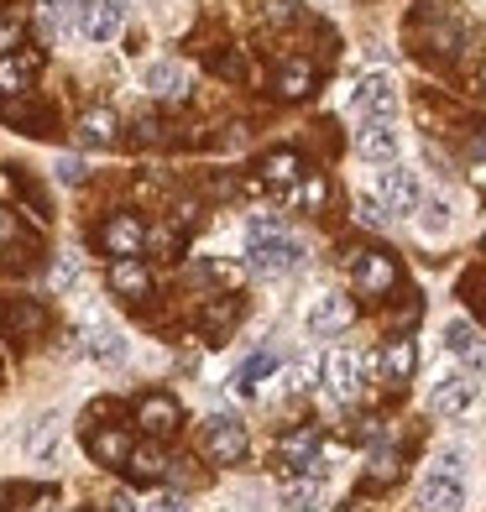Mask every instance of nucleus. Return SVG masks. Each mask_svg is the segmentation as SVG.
Instances as JSON below:
<instances>
[{
	"instance_id": "25",
	"label": "nucleus",
	"mask_w": 486,
	"mask_h": 512,
	"mask_svg": "<svg viewBox=\"0 0 486 512\" xmlns=\"http://www.w3.org/2000/svg\"><path fill=\"white\" fill-rule=\"evenodd\" d=\"M89 455L100 465H121V460H131V439L121 429H89Z\"/></svg>"
},
{
	"instance_id": "10",
	"label": "nucleus",
	"mask_w": 486,
	"mask_h": 512,
	"mask_svg": "<svg viewBox=\"0 0 486 512\" xmlns=\"http://www.w3.org/2000/svg\"><path fill=\"white\" fill-rule=\"evenodd\" d=\"M147 89L162 100V105H178V100H189V68H183L178 58H162L147 68Z\"/></svg>"
},
{
	"instance_id": "24",
	"label": "nucleus",
	"mask_w": 486,
	"mask_h": 512,
	"mask_svg": "<svg viewBox=\"0 0 486 512\" xmlns=\"http://www.w3.org/2000/svg\"><path fill=\"white\" fill-rule=\"evenodd\" d=\"M314 63H304V58H293V63H283L277 68V95H288V100H304V95H314Z\"/></svg>"
},
{
	"instance_id": "20",
	"label": "nucleus",
	"mask_w": 486,
	"mask_h": 512,
	"mask_svg": "<svg viewBox=\"0 0 486 512\" xmlns=\"http://www.w3.org/2000/svg\"><path fill=\"white\" fill-rule=\"evenodd\" d=\"M84 356H95L100 366H121L126 361V335L110 330V324H95V330L84 335Z\"/></svg>"
},
{
	"instance_id": "18",
	"label": "nucleus",
	"mask_w": 486,
	"mask_h": 512,
	"mask_svg": "<svg viewBox=\"0 0 486 512\" xmlns=\"http://www.w3.org/2000/svg\"><path fill=\"white\" fill-rule=\"evenodd\" d=\"M37 53H6V58H0V95H6V100H21V95H27V84L37 79Z\"/></svg>"
},
{
	"instance_id": "3",
	"label": "nucleus",
	"mask_w": 486,
	"mask_h": 512,
	"mask_svg": "<svg viewBox=\"0 0 486 512\" xmlns=\"http://www.w3.org/2000/svg\"><path fill=\"white\" fill-rule=\"evenodd\" d=\"M351 277L361 298H387L398 288V262L392 251H351Z\"/></svg>"
},
{
	"instance_id": "29",
	"label": "nucleus",
	"mask_w": 486,
	"mask_h": 512,
	"mask_svg": "<svg viewBox=\"0 0 486 512\" xmlns=\"http://www.w3.org/2000/svg\"><path fill=\"white\" fill-rule=\"evenodd\" d=\"M6 330H11L16 340H27V335H37V330H42V309L32 304V298H16V304L6 309Z\"/></svg>"
},
{
	"instance_id": "30",
	"label": "nucleus",
	"mask_w": 486,
	"mask_h": 512,
	"mask_svg": "<svg viewBox=\"0 0 486 512\" xmlns=\"http://www.w3.org/2000/svg\"><path fill=\"white\" fill-rule=\"evenodd\" d=\"M403 476V455L398 450H372V460H366V481L372 486H392Z\"/></svg>"
},
{
	"instance_id": "6",
	"label": "nucleus",
	"mask_w": 486,
	"mask_h": 512,
	"mask_svg": "<svg viewBox=\"0 0 486 512\" xmlns=\"http://www.w3.org/2000/svg\"><path fill=\"white\" fill-rule=\"evenodd\" d=\"M121 16H126L121 0H84L79 16H74V27H79L89 42H110L115 32H121Z\"/></svg>"
},
{
	"instance_id": "40",
	"label": "nucleus",
	"mask_w": 486,
	"mask_h": 512,
	"mask_svg": "<svg viewBox=\"0 0 486 512\" xmlns=\"http://www.w3.org/2000/svg\"><path fill=\"white\" fill-rule=\"evenodd\" d=\"M157 251H178L183 246V236H178V230H152V236H147Z\"/></svg>"
},
{
	"instance_id": "16",
	"label": "nucleus",
	"mask_w": 486,
	"mask_h": 512,
	"mask_svg": "<svg viewBox=\"0 0 486 512\" xmlns=\"http://www.w3.org/2000/svg\"><path fill=\"white\" fill-rule=\"evenodd\" d=\"M445 351H450L460 366H466V371H486V340L471 330L466 319H455L450 330H445Z\"/></svg>"
},
{
	"instance_id": "34",
	"label": "nucleus",
	"mask_w": 486,
	"mask_h": 512,
	"mask_svg": "<svg viewBox=\"0 0 486 512\" xmlns=\"http://www.w3.org/2000/svg\"><path fill=\"white\" fill-rule=\"evenodd\" d=\"M262 16L272 21V27H283V21L298 16V0H262Z\"/></svg>"
},
{
	"instance_id": "13",
	"label": "nucleus",
	"mask_w": 486,
	"mask_h": 512,
	"mask_svg": "<svg viewBox=\"0 0 486 512\" xmlns=\"http://www.w3.org/2000/svg\"><path fill=\"white\" fill-rule=\"evenodd\" d=\"M476 403V382L471 377H445V382H434V392H429V408L439 413V418H455V413H466Z\"/></svg>"
},
{
	"instance_id": "48",
	"label": "nucleus",
	"mask_w": 486,
	"mask_h": 512,
	"mask_svg": "<svg viewBox=\"0 0 486 512\" xmlns=\"http://www.w3.org/2000/svg\"><path fill=\"white\" fill-rule=\"evenodd\" d=\"M0 507H6V486H0Z\"/></svg>"
},
{
	"instance_id": "31",
	"label": "nucleus",
	"mask_w": 486,
	"mask_h": 512,
	"mask_svg": "<svg viewBox=\"0 0 486 512\" xmlns=\"http://www.w3.org/2000/svg\"><path fill=\"white\" fill-rule=\"evenodd\" d=\"M419 230H424V236H445V230H450V204L445 199H429L424 215H419Z\"/></svg>"
},
{
	"instance_id": "4",
	"label": "nucleus",
	"mask_w": 486,
	"mask_h": 512,
	"mask_svg": "<svg viewBox=\"0 0 486 512\" xmlns=\"http://www.w3.org/2000/svg\"><path fill=\"white\" fill-rule=\"evenodd\" d=\"M246 429L236 424V418H210L204 424V455H210L215 465H241L246 460Z\"/></svg>"
},
{
	"instance_id": "35",
	"label": "nucleus",
	"mask_w": 486,
	"mask_h": 512,
	"mask_svg": "<svg viewBox=\"0 0 486 512\" xmlns=\"http://www.w3.org/2000/svg\"><path fill=\"white\" fill-rule=\"evenodd\" d=\"M283 230V220L277 215H251V225H246V241H262V236H277Z\"/></svg>"
},
{
	"instance_id": "33",
	"label": "nucleus",
	"mask_w": 486,
	"mask_h": 512,
	"mask_svg": "<svg viewBox=\"0 0 486 512\" xmlns=\"http://www.w3.org/2000/svg\"><path fill=\"white\" fill-rule=\"evenodd\" d=\"M356 215H361V225H372V230H382V225L392 220L382 199H356Z\"/></svg>"
},
{
	"instance_id": "5",
	"label": "nucleus",
	"mask_w": 486,
	"mask_h": 512,
	"mask_svg": "<svg viewBox=\"0 0 486 512\" xmlns=\"http://www.w3.org/2000/svg\"><path fill=\"white\" fill-rule=\"evenodd\" d=\"M377 199L387 204V215H408V209H419V178L398 162H387L377 173Z\"/></svg>"
},
{
	"instance_id": "42",
	"label": "nucleus",
	"mask_w": 486,
	"mask_h": 512,
	"mask_svg": "<svg viewBox=\"0 0 486 512\" xmlns=\"http://www.w3.org/2000/svg\"><path fill=\"white\" fill-rule=\"evenodd\" d=\"M147 512H189V507H183V497H157Z\"/></svg>"
},
{
	"instance_id": "27",
	"label": "nucleus",
	"mask_w": 486,
	"mask_h": 512,
	"mask_svg": "<svg viewBox=\"0 0 486 512\" xmlns=\"http://www.w3.org/2000/svg\"><path fill=\"white\" fill-rule=\"evenodd\" d=\"M236 319H241V298H204V330H210L215 340H220Z\"/></svg>"
},
{
	"instance_id": "19",
	"label": "nucleus",
	"mask_w": 486,
	"mask_h": 512,
	"mask_svg": "<svg viewBox=\"0 0 486 512\" xmlns=\"http://www.w3.org/2000/svg\"><path fill=\"white\" fill-rule=\"evenodd\" d=\"M419 507L424 512H460L466 507V492H460V481H450V476H429L419 486Z\"/></svg>"
},
{
	"instance_id": "43",
	"label": "nucleus",
	"mask_w": 486,
	"mask_h": 512,
	"mask_svg": "<svg viewBox=\"0 0 486 512\" xmlns=\"http://www.w3.org/2000/svg\"><path fill=\"white\" fill-rule=\"evenodd\" d=\"M16 241V220L6 215V209H0V246H11Z\"/></svg>"
},
{
	"instance_id": "17",
	"label": "nucleus",
	"mask_w": 486,
	"mask_h": 512,
	"mask_svg": "<svg viewBox=\"0 0 486 512\" xmlns=\"http://www.w3.org/2000/svg\"><path fill=\"white\" fill-rule=\"evenodd\" d=\"M136 424H142L147 434H173L183 424V413L173 398H162V392H147L142 403H136Z\"/></svg>"
},
{
	"instance_id": "36",
	"label": "nucleus",
	"mask_w": 486,
	"mask_h": 512,
	"mask_svg": "<svg viewBox=\"0 0 486 512\" xmlns=\"http://www.w3.org/2000/svg\"><path fill=\"white\" fill-rule=\"evenodd\" d=\"M53 173H58V183H84L89 168H84L79 157H58V162H53Z\"/></svg>"
},
{
	"instance_id": "11",
	"label": "nucleus",
	"mask_w": 486,
	"mask_h": 512,
	"mask_svg": "<svg viewBox=\"0 0 486 512\" xmlns=\"http://www.w3.org/2000/svg\"><path fill=\"white\" fill-rule=\"evenodd\" d=\"M110 293H121L126 304H142V298L152 293L147 262H136V256H115V267H110Z\"/></svg>"
},
{
	"instance_id": "45",
	"label": "nucleus",
	"mask_w": 486,
	"mask_h": 512,
	"mask_svg": "<svg viewBox=\"0 0 486 512\" xmlns=\"http://www.w3.org/2000/svg\"><path fill=\"white\" fill-rule=\"evenodd\" d=\"M105 507H110V512H136V502H131V497H110Z\"/></svg>"
},
{
	"instance_id": "41",
	"label": "nucleus",
	"mask_w": 486,
	"mask_h": 512,
	"mask_svg": "<svg viewBox=\"0 0 486 512\" xmlns=\"http://www.w3.org/2000/svg\"><path fill=\"white\" fill-rule=\"evenodd\" d=\"M298 199H304L309 209H319V199H324V183H319V178H309V189H304V194H298Z\"/></svg>"
},
{
	"instance_id": "15",
	"label": "nucleus",
	"mask_w": 486,
	"mask_h": 512,
	"mask_svg": "<svg viewBox=\"0 0 486 512\" xmlns=\"http://www.w3.org/2000/svg\"><path fill=\"white\" fill-rule=\"evenodd\" d=\"M74 136L84 147H115V142H121V121H115V110L95 105V110H84L74 121Z\"/></svg>"
},
{
	"instance_id": "44",
	"label": "nucleus",
	"mask_w": 486,
	"mask_h": 512,
	"mask_svg": "<svg viewBox=\"0 0 486 512\" xmlns=\"http://www.w3.org/2000/svg\"><path fill=\"white\" fill-rule=\"evenodd\" d=\"M74 277H79V262H63V267H58V277H53V283H58V288H68V283H74Z\"/></svg>"
},
{
	"instance_id": "23",
	"label": "nucleus",
	"mask_w": 486,
	"mask_h": 512,
	"mask_svg": "<svg viewBox=\"0 0 486 512\" xmlns=\"http://www.w3.org/2000/svg\"><path fill=\"white\" fill-rule=\"evenodd\" d=\"M398 147H403V136L392 126H366L361 131V157L366 162H382V168H387V162H398Z\"/></svg>"
},
{
	"instance_id": "47",
	"label": "nucleus",
	"mask_w": 486,
	"mask_h": 512,
	"mask_svg": "<svg viewBox=\"0 0 486 512\" xmlns=\"http://www.w3.org/2000/svg\"><path fill=\"white\" fill-rule=\"evenodd\" d=\"M340 512H361V502H345V507H340Z\"/></svg>"
},
{
	"instance_id": "2",
	"label": "nucleus",
	"mask_w": 486,
	"mask_h": 512,
	"mask_svg": "<svg viewBox=\"0 0 486 512\" xmlns=\"http://www.w3.org/2000/svg\"><path fill=\"white\" fill-rule=\"evenodd\" d=\"M351 110L361 115V126H392V115H398V84H392V74H366L351 95Z\"/></svg>"
},
{
	"instance_id": "1",
	"label": "nucleus",
	"mask_w": 486,
	"mask_h": 512,
	"mask_svg": "<svg viewBox=\"0 0 486 512\" xmlns=\"http://www.w3.org/2000/svg\"><path fill=\"white\" fill-rule=\"evenodd\" d=\"M246 256H251V272L257 277H288L298 262H304V241H293L288 230H277V236L246 241Z\"/></svg>"
},
{
	"instance_id": "28",
	"label": "nucleus",
	"mask_w": 486,
	"mask_h": 512,
	"mask_svg": "<svg viewBox=\"0 0 486 512\" xmlns=\"http://www.w3.org/2000/svg\"><path fill=\"white\" fill-rule=\"evenodd\" d=\"M319 492H324V476H304V481H288V486H283V507H288V512H314Z\"/></svg>"
},
{
	"instance_id": "49",
	"label": "nucleus",
	"mask_w": 486,
	"mask_h": 512,
	"mask_svg": "<svg viewBox=\"0 0 486 512\" xmlns=\"http://www.w3.org/2000/svg\"><path fill=\"white\" fill-rule=\"evenodd\" d=\"M481 89H486V68H481Z\"/></svg>"
},
{
	"instance_id": "8",
	"label": "nucleus",
	"mask_w": 486,
	"mask_h": 512,
	"mask_svg": "<svg viewBox=\"0 0 486 512\" xmlns=\"http://www.w3.org/2000/svg\"><path fill=\"white\" fill-rule=\"evenodd\" d=\"M324 387H330V398L351 403L361 392V356L356 351H330L324 356Z\"/></svg>"
},
{
	"instance_id": "46",
	"label": "nucleus",
	"mask_w": 486,
	"mask_h": 512,
	"mask_svg": "<svg viewBox=\"0 0 486 512\" xmlns=\"http://www.w3.org/2000/svg\"><path fill=\"white\" fill-rule=\"evenodd\" d=\"M476 183H481V189H486V162H481V168H476Z\"/></svg>"
},
{
	"instance_id": "21",
	"label": "nucleus",
	"mask_w": 486,
	"mask_h": 512,
	"mask_svg": "<svg viewBox=\"0 0 486 512\" xmlns=\"http://www.w3.org/2000/svg\"><path fill=\"white\" fill-rule=\"evenodd\" d=\"M257 173H262L267 189H293L298 173H304V157H298V152H267Z\"/></svg>"
},
{
	"instance_id": "50",
	"label": "nucleus",
	"mask_w": 486,
	"mask_h": 512,
	"mask_svg": "<svg viewBox=\"0 0 486 512\" xmlns=\"http://www.w3.org/2000/svg\"><path fill=\"white\" fill-rule=\"evenodd\" d=\"M481 147H486V131H481Z\"/></svg>"
},
{
	"instance_id": "26",
	"label": "nucleus",
	"mask_w": 486,
	"mask_h": 512,
	"mask_svg": "<svg viewBox=\"0 0 486 512\" xmlns=\"http://www.w3.org/2000/svg\"><path fill=\"white\" fill-rule=\"evenodd\" d=\"M272 371H277V351H272V345H262V351H251V356L241 361V371H236V387H241V392H251L262 377H272Z\"/></svg>"
},
{
	"instance_id": "7",
	"label": "nucleus",
	"mask_w": 486,
	"mask_h": 512,
	"mask_svg": "<svg viewBox=\"0 0 486 512\" xmlns=\"http://www.w3.org/2000/svg\"><path fill=\"white\" fill-rule=\"evenodd\" d=\"M95 241H100L105 256H136V251L147 246V230H142V220H136V215H110L100 225Z\"/></svg>"
},
{
	"instance_id": "39",
	"label": "nucleus",
	"mask_w": 486,
	"mask_h": 512,
	"mask_svg": "<svg viewBox=\"0 0 486 512\" xmlns=\"http://www.w3.org/2000/svg\"><path fill=\"white\" fill-rule=\"evenodd\" d=\"M434 476H450V481H460V455H455V450H445V455L434 460Z\"/></svg>"
},
{
	"instance_id": "32",
	"label": "nucleus",
	"mask_w": 486,
	"mask_h": 512,
	"mask_svg": "<svg viewBox=\"0 0 486 512\" xmlns=\"http://www.w3.org/2000/svg\"><path fill=\"white\" fill-rule=\"evenodd\" d=\"M21 37H27V21H21V16H6V11H0V53H11V48H21Z\"/></svg>"
},
{
	"instance_id": "38",
	"label": "nucleus",
	"mask_w": 486,
	"mask_h": 512,
	"mask_svg": "<svg viewBox=\"0 0 486 512\" xmlns=\"http://www.w3.org/2000/svg\"><path fill=\"white\" fill-rule=\"evenodd\" d=\"M215 74H225V79H246V58H241V53L215 58Z\"/></svg>"
},
{
	"instance_id": "12",
	"label": "nucleus",
	"mask_w": 486,
	"mask_h": 512,
	"mask_svg": "<svg viewBox=\"0 0 486 512\" xmlns=\"http://www.w3.org/2000/svg\"><path fill=\"white\" fill-rule=\"evenodd\" d=\"M283 465L288 471H304V476H324V465H319V429H293L283 439Z\"/></svg>"
},
{
	"instance_id": "9",
	"label": "nucleus",
	"mask_w": 486,
	"mask_h": 512,
	"mask_svg": "<svg viewBox=\"0 0 486 512\" xmlns=\"http://www.w3.org/2000/svg\"><path fill=\"white\" fill-rule=\"evenodd\" d=\"M351 319H356L351 298H345V293H324V298H314V309H309L304 324H309V335H314V340H324V335H340Z\"/></svg>"
},
{
	"instance_id": "22",
	"label": "nucleus",
	"mask_w": 486,
	"mask_h": 512,
	"mask_svg": "<svg viewBox=\"0 0 486 512\" xmlns=\"http://www.w3.org/2000/svg\"><path fill=\"white\" fill-rule=\"evenodd\" d=\"M58 439H63V418H58V413H42L37 424L27 429V439H21V445H27V455H37V460H53V455H58Z\"/></svg>"
},
{
	"instance_id": "37",
	"label": "nucleus",
	"mask_w": 486,
	"mask_h": 512,
	"mask_svg": "<svg viewBox=\"0 0 486 512\" xmlns=\"http://www.w3.org/2000/svg\"><path fill=\"white\" fill-rule=\"evenodd\" d=\"M131 471H136V476H157V471H162L157 450H131Z\"/></svg>"
},
{
	"instance_id": "14",
	"label": "nucleus",
	"mask_w": 486,
	"mask_h": 512,
	"mask_svg": "<svg viewBox=\"0 0 486 512\" xmlns=\"http://www.w3.org/2000/svg\"><path fill=\"white\" fill-rule=\"evenodd\" d=\"M377 366H382V377H387L392 387H403V382L413 377V366H419V345H413L408 335H392V340L382 345Z\"/></svg>"
}]
</instances>
